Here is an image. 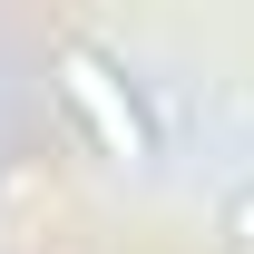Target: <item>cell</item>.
<instances>
[{
    "instance_id": "6da1fadb",
    "label": "cell",
    "mask_w": 254,
    "mask_h": 254,
    "mask_svg": "<svg viewBox=\"0 0 254 254\" xmlns=\"http://www.w3.org/2000/svg\"><path fill=\"white\" fill-rule=\"evenodd\" d=\"M59 98L78 108V127L98 137V157H118V166H157V118H147V98L127 88V68L108 59V49L68 39V49H59Z\"/></svg>"
},
{
    "instance_id": "7a4b0ae2",
    "label": "cell",
    "mask_w": 254,
    "mask_h": 254,
    "mask_svg": "<svg viewBox=\"0 0 254 254\" xmlns=\"http://www.w3.org/2000/svg\"><path fill=\"white\" fill-rule=\"evenodd\" d=\"M215 235H225V254H254V176H235L215 195Z\"/></svg>"
}]
</instances>
